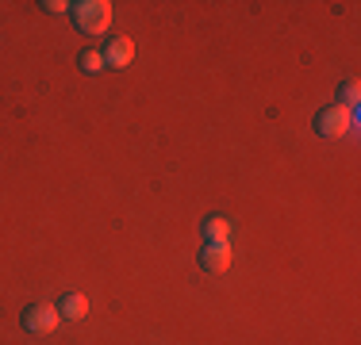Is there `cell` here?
<instances>
[{
    "label": "cell",
    "instance_id": "2",
    "mask_svg": "<svg viewBox=\"0 0 361 345\" xmlns=\"http://www.w3.org/2000/svg\"><path fill=\"white\" fill-rule=\"evenodd\" d=\"M357 123V111L342 108V104H331V108H323L319 115H315V131H319L323 138H342L350 134Z\"/></svg>",
    "mask_w": 361,
    "mask_h": 345
},
{
    "label": "cell",
    "instance_id": "8",
    "mask_svg": "<svg viewBox=\"0 0 361 345\" xmlns=\"http://www.w3.org/2000/svg\"><path fill=\"white\" fill-rule=\"evenodd\" d=\"M357 100H361V81L357 77H346V81L338 84V104L350 111H357Z\"/></svg>",
    "mask_w": 361,
    "mask_h": 345
},
{
    "label": "cell",
    "instance_id": "9",
    "mask_svg": "<svg viewBox=\"0 0 361 345\" xmlns=\"http://www.w3.org/2000/svg\"><path fill=\"white\" fill-rule=\"evenodd\" d=\"M77 65H81L85 73H100V69H104V54H100V50H81Z\"/></svg>",
    "mask_w": 361,
    "mask_h": 345
},
{
    "label": "cell",
    "instance_id": "7",
    "mask_svg": "<svg viewBox=\"0 0 361 345\" xmlns=\"http://www.w3.org/2000/svg\"><path fill=\"white\" fill-rule=\"evenodd\" d=\"M227 238H231V219H223V215L204 219V242H227Z\"/></svg>",
    "mask_w": 361,
    "mask_h": 345
},
{
    "label": "cell",
    "instance_id": "10",
    "mask_svg": "<svg viewBox=\"0 0 361 345\" xmlns=\"http://www.w3.org/2000/svg\"><path fill=\"white\" fill-rule=\"evenodd\" d=\"M42 8H47L50 15H62V12H70V4H66V0H42Z\"/></svg>",
    "mask_w": 361,
    "mask_h": 345
},
{
    "label": "cell",
    "instance_id": "1",
    "mask_svg": "<svg viewBox=\"0 0 361 345\" xmlns=\"http://www.w3.org/2000/svg\"><path fill=\"white\" fill-rule=\"evenodd\" d=\"M70 12H73V23L85 34H104L111 27V4L108 0H77V4H70Z\"/></svg>",
    "mask_w": 361,
    "mask_h": 345
},
{
    "label": "cell",
    "instance_id": "4",
    "mask_svg": "<svg viewBox=\"0 0 361 345\" xmlns=\"http://www.w3.org/2000/svg\"><path fill=\"white\" fill-rule=\"evenodd\" d=\"M100 54H104V65L108 69H127V65L135 62V42L123 34V39H111Z\"/></svg>",
    "mask_w": 361,
    "mask_h": 345
},
{
    "label": "cell",
    "instance_id": "5",
    "mask_svg": "<svg viewBox=\"0 0 361 345\" xmlns=\"http://www.w3.org/2000/svg\"><path fill=\"white\" fill-rule=\"evenodd\" d=\"M200 269L204 272H227L231 269V246L227 242H208V246H204Z\"/></svg>",
    "mask_w": 361,
    "mask_h": 345
},
{
    "label": "cell",
    "instance_id": "6",
    "mask_svg": "<svg viewBox=\"0 0 361 345\" xmlns=\"http://www.w3.org/2000/svg\"><path fill=\"white\" fill-rule=\"evenodd\" d=\"M58 315L70 318V322H81V318L89 315V299H85L81 291H66L62 303H58Z\"/></svg>",
    "mask_w": 361,
    "mask_h": 345
},
{
    "label": "cell",
    "instance_id": "3",
    "mask_svg": "<svg viewBox=\"0 0 361 345\" xmlns=\"http://www.w3.org/2000/svg\"><path fill=\"white\" fill-rule=\"evenodd\" d=\"M62 315H58V303H31L23 310V330L27 334H54Z\"/></svg>",
    "mask_w": 361,
    "mask_h": 345
}]
</instances>
